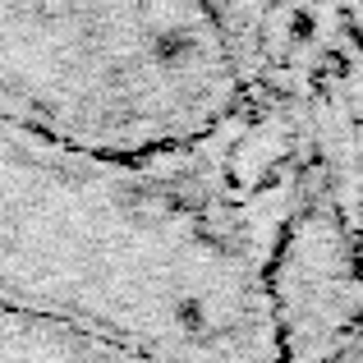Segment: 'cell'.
<instances>
[{
  "label": "cell",
  "mask_w": 363,
  "mask_h": 363,
  "mask_svg": "<svg viewBox=\"0 0 363 363\" xmlns=\"http://www.w3.org/2000/svg\"><path fill=\"white\" fill-rule=\"evenodd\" d=\"M359 101L248 97L203 143L106 157L0 129V308L143 363H281L262 257L318 161L354 170Z\"/></svg>",
  "instance_id": "1"
},
{
  "label": "cell",
  "mask_w": 363,
  "mask_h": 363,
  "mask_svg": "<svg viewBox=\"0 0 363 363\" xmlns=\"http://www.w3.org/2000/svg\"><path fill=\"white\" fill-rule=\"evenodd\" d=\"M244 106L203 0H0V129L143 157L203 143Z\"/></svg>",
  "instance_id": "2"
},
{
  "label": "cell",
  "mask_w": 363,
  "mask_h": 363,
  "mask_svg": "<svg viewBox=\"0 0 363 363\" xmlns=\"http://www.w3.org/2000/svg\"><path fill=\"white\" fill-rule=\"evenodd\" d=\"M244 79L262 101L359 97L354 0H203Z\"/></svg>",
  "instance_id": "3"
},
{
  "label": "cell",
  "mask_w": 363,
  "mask_h": 363,
  "mask_svg": "<svg viewBox=\"0 0 363 363\" xmlns=\"http://www.w3.org/2000/svg\"><path fill=\"white\" fill-rule=\"evenodd\" d=\"M0 363H143L116 345H101L79 331L0 308Z\"/></svg>",
  "instance_id": "4"
}]
</instances>
